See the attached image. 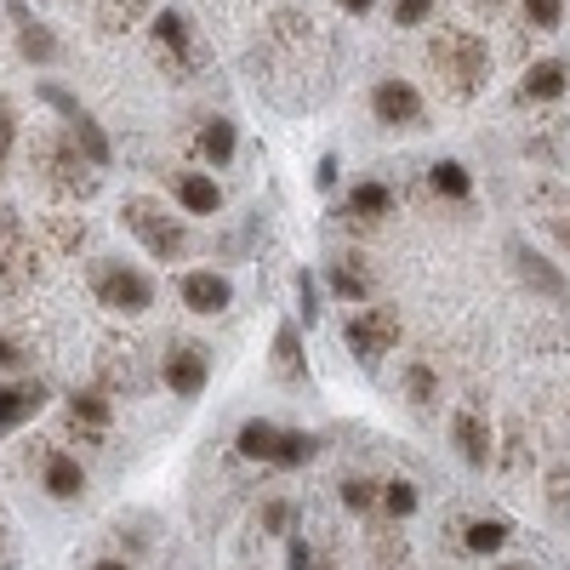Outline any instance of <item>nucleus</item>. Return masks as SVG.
Returning a JSON list of instances; mask_svg holds the SVG:
<instances>
[{
    "label": "nucleus",
    "instance_id": "f257e3e1",
    "mask_svg": "<svg viewBox=\"0 0 570 570\" xmlns=\"http://www.w3.org/2000/svg\"><path fill=\"white\" fill-rule=\"evenodd\" d=\"M428 58H434V69H440V80H445L451 98H473V91L485 86V75H491L485 40H480V35H468V29H445V35H434Z\"/></svg>",
    "mask_w": 570,
    "mask_h": 570
},
{
    "label": "nucleus",
    "instance_id": "f03ea898",
    "mask_svg": "<svg viewBox=\"0 0 570 570\" xmlns=\"http://www.w3.org/2000/svg\"><path fill=\"white\" fill-rule=\"evenodd\" d=\"M35 171H40V183L52 188L58 200H86L91 188H98V171H91L86 160H80V149H75V137L63 131V137H46L40 142V155H35Z\"/></svg>",
    "mask_w": 570,
    "mask_h": 570
},
{
    "label": "nucleus",
    "instance_id": "7ed1b4c3",
    "mask_svg": "<svg viewBox=\"0 0 570 570\" xmlns=\"http://www.w3.org/2000/svg\"><path fill=\"white\" fill-rule=\"evenodd\" d=\"M91 292H98V303L115 308V314H149L155 308V279L131 263H120V257L91 263Z\"/></svg>",
    "mask_w": 570,
    "mask_h": 570
},
{
    "label": "nucleus",
    "instance_id": "20e7f679",
    "mask_svg": "<svg viewBox=\"0 0 570 570\" xmlns=\"http://www.w3.org/2000/svg\"><path fill=\"white\" fill-rule=\"evenodd\" d=\"M120 217H126V228L137 234V240L149 246V257L177 263V257L188 252V228H183V223H177V217H171L160 200H142V195H131Z\"/></svg>",
    "mask_w": 570,
    "mask_h": 570
},
{
    "label": "nucleus",
    "instance_id": "39448f33",
    "mask_svg": "<svg viewBox=\"0 0 570 570\" xmlns=\"http://www.w3.org/2000/svg\"><path fill=\"white\" fill-rule=\"evenodd\" d=\"M343 337H348V348L360 354V365H376V360L400 343V314H394V308H360V314H348Z\"/></svg>",
    "mask_w": 570,
    "mask_h": 570
},
{
    "label": "nucleus",
    "instance_id": "423d86ee",
    "mask_svg": "<svg viewBox=\"0 0 570 570\" xmlns=\"http://www.w3.org/2000/svg\"><path fill=\"white\" fill-rule=\"evenodd\" d=\"M160 376H166V389H171L177 400H200L206 383H212V348H200V343H177V348L166 354Z\"/></svg>",
    "mask_w": 570,
    "mask_h": 570
},
{
    "label": "nucleus",
    "instance_id": "0eeeda50",
    "mask_svg": "<svg viewBox=\"0 0 570 570\" xmlns=\"http://www.w3.org/2000/svg\"><path fill=\"white\" fill-rule=\"evenodd\" d=\"M177 297H183L188 314H223V308L234 303V285H228V274H217V268H188V274L177 279Z\"/></svg>",
    "mask_w": 570,
    "mask_h": 570
},
{
    "label": "nucleus",
    "instance_id": "6e6552de",
    "mask_svg": "<svg viewBox=\"0 0 570 570\" xmlns=\"http://www.w3.org/2000/svg\"><path fill=\"white\" fill-rule=\"evenodd\" d=\"M40 491L52 497V502H80V497H86V468H80V456L46 445V451H40Z\"/></svg>",
    "mask_w": 570,
    "mask_h": 570
},
{
    "label": "nucleus",
    "instance_id": "1a4fd4ad",
    "mask_svg": "<svg viewBox=\"0 0 570 570\" xmlns=\"http://www.w3.org/2000/svg\"><path fill=\"white\" fill-rule=\"evenodd\" d=\"M371 115L383 120V126H416L422 120V91L411 86V80H376V91H371Z\"/></svg>",
    "mask_w": 570,
    "mask_h": 570
},
{
    "label": "nucleus",
    "instance_id": "9d476101",
    "mask_svg": "<svg viewBox=\"0 0 570 570\" xmlns=\"http://www.w3.org/2000/svg\"><path fill=\"white\" fill-rule=\"evenodd\" d=\"M149 40H155V58H160L166 69H183L188 58H195V23H188L183 12H160Z\"/></svg>",
    "mask_w": 570,
    "mask_h": 570
},
{
    "label": "nucleus",
    "instance_id": "9b49d317",
    "mask_svg": "<svg viewBox=\"0 0 570 570\" xmlns=\"http://www.w3.org/2000/svg\"><path fill=\"white\" fill-rule=\"evenodd\" d=\"M508 257L519 263V279H525L531 292H542V297H553V303H564V297H570V279H564L548 257H537L525 240H513V246H508Z\"/></svg>",
    "mask_w": 570,
    "mask_h": 570
},
{
    "label": "nucleus",
    "instance_id": "f8f14e48",
    "mask_svg": "<svg viewBox=\"0 0 570 570\" xmlns=\"http://www.w3.org/2000/svg\"><path fill=\"white\" fill-rule=\"evenodd\" d=\"M451 440H456V451H462V462L468 468H491V456H497V445H491V428L473 416V411H456L451 416Z\"/></svg>",
    "mask_w": 570,
    "mask_h": 570
},
{
    "label": "nucleus",
    "instance_id": "ddd939ff",
    "mask_svg": "<svg viewBox=\"0 0 570 570\" xmlns=\"http://www.w3.org/2000/svg\"><path fill=\"white\" fill-rule=\"evenodd\" d=\"M12 23H18V52H23L29 63H58L63 46L52 40V29H46V23H35V18H29L23 0H12Z\"/></svg>",
    "mask_w": 570,
    "mask_h": 570
},
{
    "label": "nucleus",
    "instance_id": "4468645a",
    "mask_svg": "<svg viewBox=\"0 0 570 570\" xmlns=\"http://www.w3.org/2000/svg\"><path fill=\"white\" fill-rule=\"evenodd\" d=\"M40 405H46V383H0V434L40 416Z\"/></svg>",
    "mask_w": 570,
    "mask_h": 570
},
{
    "label": "nucleus",
    "instance_id": "2eb2a0df",
    "mask_svg": "<svg viewBox=\"0 0 570 570\" xmlns=\"http://www.w3.org/2000/svg\"><path fill=\"white\" fill-rule=\"evenodd\" d=\"M177 206H183L188 217H217V212H223V188H217V177H206V171H183V177H177Z\"/></svg>",
    "mask_w": 570,
    "mask_h": 570
},
{
    "label": "nucleus",
    "instance_id": "dca6fc26",
    "mask_svg": "<svg viewBox=\"0 0 570 570\" xmlns=\"http://www.w3.org/2000/svg\"><path fill=\"white\" fill-rule=\"evenodd\" d=\"M564 86H570V69L559 58H542V63L525 69V80H519V98L525 104H553V98H564Z\"/></svg>",
    "mask_w": 570,
    "mask_h": 570
},
{
    "label": "nucleus",
    "instance_id": "f3484780",
    "mask_svg": "<svg viewBox=\"0 0 570 570\" xmlns=\"http://www.w3.org/2000/svg\"><path fill=\"white\" fill-rule=\"evenodd\" d=\"M274 376L285 389H303L308 383V365H303V337H297V325H279L274 331Z\"/></svg>",
    "mask_w": 570,
    "mask_h": 570
},
{
    "label": "nucleus",
    "instance_id": "a211bd4d",
    "mask_svg": "<svg viewBox=\"0 0 570 570\" xmlns=\"http://www.w3.org/2000/svg\"><path fill=\"white\" fill-rule=\"evenodd\" d=\"M69 137H75V149H80V160H86L91 171H104V166L115 160V149H109V137H104V126L91 120V115L69 120Z\"/></svg>",
    "mask_w": 570,
    "mask_h": 570
},
{
    "label": "nucleus",
    "instance_id": "6ab92c4d",
    "mask_svg": "<svg viewBox=\"0 0 570 570\" xmlns=\"http://www.w3.org/2000/svg\"><path fill=\"white\" fill-rule=\"evenodd\" d=\"M69 422H75V428L86 422L91 434H104V428L115 422V405H109V394H104V389H75V394H69Z\"/></svg>",
    "mask_w": 570,
    "mask_h": 570
},
{
    "label": "nucleus",
    "instance_id": "aec40b11",
    "mask_svg": "<svg viewBox=\"0 0 570 570\" xmlns=\"http://www.w3.org/2000/svg\"><path fill=\"white\" fill-rule=\"evenodd\" d=\"M331 292L343 303H371V268L360 257H337L331 263Z\"/></svg>",
    "mask_w": 570,
    "mask_h": 570
},
{
    "label": "nucleus",
    "instance_id": "412c9836",
    "mask_svg": "<svg viewBox=\"0 0 570 570\" xmlns=\"http://www.w3.org/2000/svg\"><path fill=\"white\" fill-rule=\"evenodd\" d=\"M389 212H394V188L389 183H354L348 188V217L376 223V217H389Z\"/></svg>",
    "mask_w": 570,
    "mask_h": 570
},
{
    "label": "nucleus",
    "instance_id": "4be33fe9",
    "mask_svg": "<svg viewBox=\"0 0 570 570\" xmlns=\"http://www.w3.org/2000/svg\"><path fill=\"white\" fill-rule=\"evenodd\" d=\"M428 183H434V195H445V200H468L473 195V177H468L462 160H434L428 166Z\"/></svg>",
    "mask_w": 570,
    "mask_h": 570
},
{
    "label": "nucleus",
    "instance_id": "5701e85b",
    "mask_svg": "<svg viewBox=\"0 0 570 570\" xmlns=\"http://www.w3.org/2000/svg\"><path fill=\"white\" fill-rule=\"evenodd\" d=\"M274 440H279V428L263 422V416H252V422L240 428V440H234V451H240L246 462H268V456H274Z\"/></svg>",
    "mask_w": 570,
    "mask_h": 570
},
{
    "label": "nucleus",
    "instance_id": "b1692460",
    "mask_svg": "<svg viewBox=\"0 0 570 570\" xmlns=\"http://www.w3.org/2000/svg\"><path fill=\"white\" fill-rule=\"evenodd\" d=\"M314 451H320V440L314 434H303V428H292V434H279L274 440V468H303V462H314Z\"/></svg>",
    "mask_w": 570,
    "mask_h": 570
},
{
    "label": "nucleus",
    "instance_id": "393cba45",
    "mask_svg": "<svg viewBox=\"0 0 570 570\" xmlns=\"http://www.w3.org/2000/svg\"><path fill=\"white\" fill-rule=\"evenodd\" d=\"M200 155L212 166H228L234 160V120H206L200 126Z\"/></svg>",
    "mask_w": 570,
    "mask_h": 570
},
{
    "label": "nucleus",
    "instance_id": "a878e982",
    "mask_svg": "<svg viewBox=\"0 0 570 570\" xmlns=\"http://www.w3.org/2000/svg\"><path fill=\"white\" fill-rule=\"evenodd\" d=\"M376 502H383V513H389V519H411L422 497H416V485H411V480H389L383 491H376Z\"/></svg>",
    "mask_w": 570,
    "mask_h": 570
},
{
    "label": "nucleus",
    "instance_id": "bb28decb",
    "mask_svg": "<svg viewBox=\"0 0 570 570\" xmlns=\"http://www.w3.org/2000/svg\"><path fill=\"white\" fill-rule=\"evenodd\" d=\"M462 542H468V553H497L508 542V525H502V519H473Z\"/></svg>",
    "mask_w": 570,
    "mask_h": 570
},
{
    "label": "nucleus",
    "instance_id": "cd10ccee",
    "mask_svg": "<svg viewBox=\"0 0 570 570\" xmlns=\"http://www.w3.org/2000/svg\"><path fill=\"white\" fill-rule=\"evenodd\" d=\"M405 389H411V400H416V405H434V394H440L434 371H428L422 360H416V365H405Z\"/></svg>",
    "mask_w": 570,
    "mask_h": 570
},
{
    "label": "nucleus",
    "instance_id": "c85d7f7f",
    "mask_svg": "<svg viewBox=\"0 0 570 570\" xmlns=\"http://www.w3.org/2000/svg\"><path fill=\"white\" fill-rule=\"evenodd\" d=\"M376 491H383V485H371V480H360V473H354V480H343V508L348 513H365V508H376Z\"/></svg>",
    "mask_w": 570,
    "mask_h": 570
},
{
    "label": "nucleus",
    "instance_id": "c756f323",
    "mask_svg": "<svg viewBox=\"0 0 570 570\" xmlns=\"http://www.w3.org/2000/svg\"><path fill=\"white\" fill-rule=\"evenodd\" d=\"M525 18H531V29H559L564 23V0H525Z\"/></svg>",
    "mask_w": 570,
    "mask_h": 570
},
{
    "label": "nucleus",
    "instance_id": "7c9ffc66",
    "mask_svg": "<svg viewBox=\"0 0 570 570\" xmlns=\"http://www.w3.org/2000/svg\"><path fill=\"white\" fill-rule=\"evenodd\" d=\"M12 142H18V109H12V98H0V171L12 160Z\"/></svg>",
    "mask_w": 570,
    "mask_h": 570
},
{
    "label": "nucleus",
    "instance_id": "2f4dec72",
    "mask_svg": "<svg viewBox=\"0 0 570 570\" xmlns=\"http://www.w3.org/2000/svg\"><path fill=\"white\" fill-rule=\"evenodd\" d=\"M40 98L52 104V109H58L63 120H80V115H86V109H80V98H69V91H63L58 80H40Z\"/></svg>",
    "mask_w": 570,
    "mask_h": 570
},
{
    "label": "nucleus",
    "instance_id": "473e14b6",
    "mask_svg": "<svg viewBox=\"0 0 570 570\" xmlns=\"http://www.w3.org/2000/svg\"><path fill=\"white\" fill-rule=\"evenodd\" d=\"M428 12H434V0H394V23H400V29L428 23Z\"/></svg>",
    "mask_w": 570,
    "mask_h": 570
},
{
    "label": "nucleus",
    "instance_id": "72a5a7b5",
    "mask_svg": "<svg viewBox=\"0 0 570 570\" xmlns=\"http://www.w3.org/2000/svg\"><path fill=\"white\" fill-rule=\"evenodd\" d=\"M297 303H303V320L314 325V320H320V285H314V274H308V268L297 274Z\"/></svg>",
    "mask_w": 570,
    "mask_h": 570
},
{
    "label": "nucleus",
    "instance_id": "f704fd0d",
    "mask_svg": "<svg viewBox=\"0 0 570 570\" xmlns=\"http://www.w3.org/2000/svg\"><path fill=\"white\" fill-rule=\"evenodd\" d=\"M285 525H292V508L268 502V508H263V531H268V537H285Z\"/></svg>",
    "mask_w": 570,
    "mask_h": 570
},
{
    "label": "nucleus",
    "instance_id": "c9c22d12",
    "mask_svg": "<svg viewBox=\"0 0 570 570\" xmlns=\"http://www.w3.org/2000/svg\"><path fill=\"white\" fill-rule=\"evenodd\" d=\"M285 570H308V537H292V548H285Z\"/></svg>",
    "mask_w": 570,
    "mask_h": 570
},
{
    "label": "nucleus",
    "instance_id": "e433bc0d",
    "mask_svg": "<svg viewBox=\"0 0 570 570\" xmlns=\"http://www.w3.org/2000/svg\"><path fill=\"white\" fill-rule=\"evenodd\" d=\"M18 365H23V348L12 337H0V371H18Z\"/></svg>",
    "mask_w": 570,
    "mask_h": 570
},
{
    "label": "nucleus",
    "instance_id": "4c0bfd02",
    "mask_svg": "<svg viewBox=\"0 0 570 570\" xmlns=\"http://www.w3.org/2000/svg\"><path fill=\"white\" fill-rule=\"evenodd\" d=\"M314 183H320V188H331V183H337V155H325V160H320Z\"/></svg>",
    "mask_w": 570,
    "mask_h": 570
},
{
    "label": "nucleus",
    "instance_id": "58836bf2",
    "mask_svg": "<svg viewBox=\"0 0 570 570\" xmlns=\"http://www.w3.org/2000/svg\"><path fill=\"white\" fill-rule=\"evenodd\" d=\"M337 7H343V12H354V18H365V12L376 7V0H337Z\"/></svg>",
    "mask_w": 570,
    "mask_h": 570
},
{
    "label": "nucleus",
    "instance_id": "ea45409f",
    "mask_svg": "<svg viewBox=\"0 0 570 570\" xmlns=\"http://www.w3.org/2000/svg\"><path fill=\"white\" fill-rule=\"evenodd\" d=\"M91 570H131V564H126V559H98Z\"/></svg>",
    "mask_w": 570,
    "mask_h": 570
},
{
    "label": "nucleus",
    "instance_id": "a19ab883",
    "mask_svg": "<svg viewBox=\"0 0 570 570\" xmlns=\"http://www.w3.org/2000/svg\"><path fill=\"white\" fill-rule=\"evenodd\" d=\"M18 223H12V212H0V234H12Z\"/></svg>",
    "mask_w": 570,
    "mask_h": 570
},
{
    "label": "nucleus",
    "instance_id": "79ce46f5",
    "mask_svg": "<svg viewBox=\"0 0 570 570\" xmlns=\"http://www.w3.org/2000/svg\"><path fill=\"white\" fill-rule=\"evenodd\" d=\"M0 279H7V252H0Z\"/></svg>",
    "mask_w": 570,
    "mask_h": 570
},
{
    "label": "nucleus",
    "instance_id": "37998d69",
    "mask_svg": "<svg viewBox=\"0 0 570 570\" xmlns=\"http://www.w3.org/2000/svg\"><path fill=\"white\" fill-rule=\"evenodd\" d=\"M120 7H137V0H120Z\"/></svg>",
    "mask_w": 570,
    "mask_h": 570
},
{
    "label": "nucleus",
    "instance_id": "c03bdc74",
    "mask_svg": "<svg viewBox=\"0 0 570 570\" xmlns=\"http://www.w3.org/2000/svg\"><path fill=\"white\" fill-rule=\"evenodd\" d=\"M320 570H331V564H320Z\"/></svg>",
    "mask_w": 570,
    "mask_h": 570
},
{
    "label": "nucleus",
    "instance_id": "a18cd8bd",
    "mask_svg": "<svg viewBox=\"0 0 570 570\" xmlns=\"http://www.w3.org/2000/svg\"><path fill=\"white\" fill-rule=\"evenodd\" d=\"M508 570H513V564H508Z\"/></svg>",
    "mask_w": 570,
    "mask_h": 570
}]
</instances>
